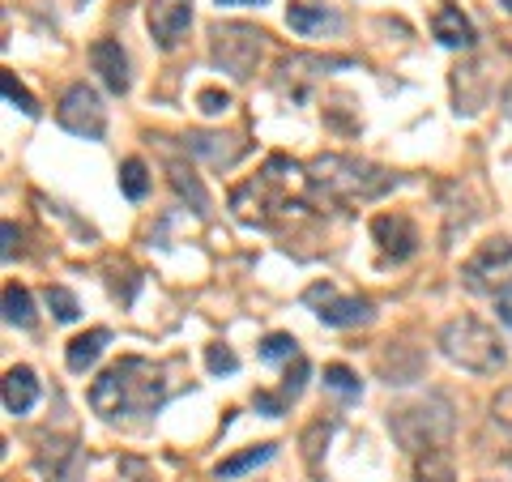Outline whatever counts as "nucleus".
Wrapping results in <instances>:
<instances>
[{"instance_id":"14","label":"nucleus","mask_w":512,"mask_h":482,"mask_svg":"<svg viewBox=\"0 0 512 482\" xmlns=\"http://www.w3.org/2000/svg\"><path fill=\"white\" fill-rule=\"evenodd\" d=\"M431 35H436L444 47H453V52H470L474 47V26L457 5L436 9V18H431Z\"/></svg>"},{"instance_id":"6","label":"nucleus","mask_w":512,"mask_h":482,"mask_svg":"<svg viewBox=\"0 0 512 482\" xmlns=\"http://www.w3.org/2000/svg\"><path fill=\"white\" fill-rule=\"evenodd\" d=\"M261 56H265V30L244 26V22H218L210 30V60L222 73H231L235 82L252 77Z\"/></svg>"},{"instance_id":"13","label":"nucleus","mask_w":512,"mask_h":482,"mask_svg":"<svg viewBox=\"0 0 512 482\" xmlns=\"http://www.w3.org/2000/svg\"><path fill=\"white\" fill-rule=\"evenodd\" d=\"M90 69L99 73V82L111 94H128V86H133V77H128V56L116 39H99L90 47Z\"/></svg>"},{"instance_id":"36","label":"nucleus","mask_w":512,"mask_h":482,"mask_svg":"<svg viewBox=\"0 0 512 482\" xmlns=\"http://www.w3.org/2000/svg\"><path fill=\"white\" fill-rule=\"evenodd\" d=\"M500 5H504V9H508V13H512V0H500Z\"/></svg>"},{"instance_id":"1","label":"nucleus","mask_w":512,"mask_h":482,"mask_svg":"<svg viewBox=\"0 0 512 482\" xmlns=\"http://www.w3.org/2000/svg\"><path fill=\"white\" fill-rule=\"evenodd\" d=\"M303 192H308V171L291 163L286 154H274L252 180L231 188V214L244 222V227L269 231L295 210Z\"/></svg>"},{"instance_id":"20","label":"nucleus","mask_w":512,"mask_h":482,"mask_svg":"<svg viewBox=\"0 0 512 482\" xmlns=\"http://www.w3.org/2000/svg\"><path fill=\"white\" fill-rule=\"evenodd\" d=\"M274 448L278 444H252V448H244V453H235V457H227V461H218V478H239V474H248V470H256V465H265L269 457H274Z\"/></svg>"},{"instance_id":"19","label":"nucleus","mask_w":512,"mask_h":482,"mask_svg":"<svg viewBox=\"0 0 512 482\" xmlns=\"http://www.w3.org/2000/svg\"><path fill=\"white\" fill-rule=\"evenodd\" d=\"M414 482H457L448 448H427V453L414 457Z\"/></svg>"},{"instance_id":"30","label":"nucleus","mask_w":512,"mask_h":482,"mask_svg":"<svg viewBox=\"0 0 512 482\" xmlns=\"http://www.w3.org/2000/svg\"><path fill=\"white\" fill-rule=\"evenodd\" d=\"M491 419L512 431V384H508V389L495 393V401H491Z\"/></svg>"},{"instance_id":"4","label":"nucleus","mask_w":512,"mask_h":482,"mask_svg":"<svg viewBox=\"0 0 512 482\" xmlns=\"http://www.w3.org/2000/svg\"><path fill=\"white\" fill-rule=\"evenodd\" d=\"M436 346L448 363H457L461 372H474V376H495L508 363L504 342L495 337L487 320H478V316H453L440 329Z\"/></svg>"},{"instance_id":"27","label":"nucleus","mask_w":512,"mask_h":482,"mask_svg":"<svg viewBox=\"0 0 512 482\" xmlns=\"http://www.w3.org/2000/svg\"><path fill=\"white\" fill-rule=\"evenodd\" d=\"M47 308L56 312V320H64V325H69V320H77L82 316V308H77V295L73 291H64V286H47Z\"/></svg>"},{"instance_id":"11","label":"nucleus","mask_w":512,"mask_h":482,"mask_svg":"<svg viewBox=\"0 0 512 482\" xmlns=\"http://www.w3.org/2000/svg\"><path fill=\"white\" fill-rule=\"evenodd\" d=\"M35 465L47 482H82V470H86L82 448H77V440H69V436L43 440L39 453H35Z\"/></svg>"},{"instance_id":"23","label":"nucleus","mask_w":512,"mask_h":482,"mask_svg":"<svg viewBox=\"0 0 512 482\" xmlns=\"http://www.w3.org/2000/svg\"><path fill=\"white\" fill-rule=\"evenodd\" d=\"M0 90H5V103H13L22 111V116H39V103H35V94H30L22 82H18V73H0Z\"/></svg>"},{"instance_id":"16","label":"nucleus","mask_w":512,"mask_h":482,"mask_svg":"<svg viewBox=\"0 0 512 482\" xmlns=\"http://www.w3.org/2000/svg\"><path fill=\"white\" fill-rule=\"evenodd\" d=\"M39 401V376L30 367H9L5 372V410L9 414H30Z\"/></svg>"},{"instance_id":"2","label":"nucleus","mask_w":512,"mask_h":482,"mask_svg":"<svg viewBox=\"0 0 512 482\" xmlns=\"http://www.w3.org/2000/svg\"><path fill=\"white\" fill-rule=\"evenodd\" d=\"M163 401H167L163 367L141 355H124L90 384V410L107 423H120L128 414H154Z\"/></svg>"},{"instance_id":"26","label":"nucleus","mask_w":512,"mask_h":482,"mask_svg":"<svg viewBox=\"0 0 512 482\" xmlns=\"http://www.w3.org/2000/svg\"><path fill=\"white\" fill-rule=\"evenodd\" d=\"M171 184H175V192H180V197H192V205H197V214L210 210V197H205V188H201V180H197L192 171L171 167Z\"/></svg>"},{"instance_id":"7","label":"nucleus","mask_w":512,"mask_h":482,"mask_svg":"<svg viewBox=\"0 0 512 482\" xmlns=\"http://www.w3.org/2000/svg\"><path fill=\"white\" fill-rule=\"evenodd\" d=\"M461 282L474 295H508L512 291V239H491L461 265Z\"/></svg>"},{"instance_id":"32","label":"nucleus","mask_w":512,"mask_h":482,"mask_svg":"<svg viewBox=\"0 0 512 482\" xmlns=\"http://www.w3.org/2000/svg\"><path fill=\"white\" fill-rule=\"evenodd\" d=\"M252 401H256V410H265V414H269V419L286 414V397H282V393H278V397H274V393H256Z\"/></svg>"},{"instance_id":"15","label":"nucleus","mask_w":512,"mask_h":482,"mask_svg":"<svg viewBox=\"0 0 512 482\" xmlns=\"http://www.w3.org/2000/svg\"><path fill=\"white\" fill-rule=\"evenodd\" d=\"M184 146H188V154L210 158L214 167H231L235 158L244 154V141H239V137H218V133H188Z\"/></svg>"},{"instance_id":"21","label":"nucleus","mask_w":512,"mask_h":482,"mask_svg":"<svg viewBox=\"0 0 512 482\" xmlns=\"http://www.w3.org/2000/svg\"><path fill=\"white\" fill-rule=\"evenodd\" d=\"M5 320L18 329H35V299H30V291L18 282L5 286Z\"/></svg>"},{"instance_id":"5","label":"nucleus","mask_w":512,"mask_h":482,"mask_svg":"<svg viewBox=\"0 0 512 482\" xmlns=\"http://www.w3.org/2000/svg\"><path fill=\"white\" fill-rule=\"evenodd\" d=\"M389 431L406 453H427V448H444L453 436V406L444 397H419V401H402L389 410Z\"/></svg>"},{"instance_id":"31","label":"nucleus","mask_w":512,"mask_h":482,"mask_svg":"<svg viewBox=\"0 0 512 482\" xmlns=\"http://www.w3.org/2000/svg\"><path fill=\"white\" fill-rule=\"evenodd\" d=\"M197 103H201V111H210V116H218V111H227L231 107V99L222 90H201L197 94Z\"/></svg>"},{"instance_id":"35","label":"nucleus","mask_w":512,"mask_h":482,"mask_svg":"<svg viewBox=\"0 0 512 482\" xmlns=\"http://www.w3.org/2000/svg\"><path fill=\"white\" fill-rule=\"evenodd\" d=\"M218 5H227V9H235V5H265V0H218Z\"/></svg>"},{"instance_id":"10","label":"nucleus","mask_w":512,"mask_h":482,"mask_svg":"<svg viewBox=\"0 0 512 482\" xmlns=\"http://www.w3.org/2000/svg\"><path fill=\"white\" fill-rule=\"evenodd\" d=\"M146 22H150L154 43L163 47V52H175L192 26V0H150Z\"/></svg>"},{"instance_id":"9","label":"nucleus","mask_w":512,"mask_h":482,"mask_svg":"<svg viewBox=\"0 0 512 482\" xmlns=\"http://www.w3.org/2000/svg\"><path fill=\"white\" fill-rule=\"evenodd\" d=\"M56 120H60V128H69L73 137H86V141H99L107 133V107L86 82L64 90V99L56 107Z\"/></svg>"},{"instance_id":"33","label":"nucleus","mask_w":512,"mask_h":482,"mask_svg":"<svg viewBox=\"0 0 512 482\" xmlns=\"http://www.w3.org/2000/svg\"><path fill=\"white\" fill-rule=\"evenodd\" d=\"M495 316H500V325H508V329H512V291L495 299Z\"/></svg>"},{"instance_id":"8","label":"nucleus","mask_w":512,"mask_h":482,"mask_svg":"<svg viewBox=\"0 0 512 482\" xmlns=\"http://www.w3.org/2000/svg\"><path fill=\"white\" fill-rule=\"evenodd\" d=\"M303 303L320 316V325H329V329H355V325H367L376 312H372V303L359 299V295H338V286H329V282H316L303 291Z\"/></svg>"},{"instance_id":"29","label":"nucleus","mask_w":512,"mask_h":482,"mask_svg":"<svg viewBox=\"0 0 512 482\" xmlns=\"http://www.w3.org/2000/svg\"><path fill=\"white\" fill-rule=\"evenodd\" d=\"M205 367H210L214 376H231V372H239V359L227 346H205Z\"/></svg>"},{"instance_id":"28","label":"nucleus","mask_w":512,"mask_h":482,"mask_svg":"<svg viewBox=\"0 0 512 482\" xmlns=\"http://www.w3.org/2000/svg\"><path fill=\"white\" fill-rule=\"evenodd\" d=\"M308 376H312V363L308 359H295V367H286V380H282V397L286 401H295L299 393H303V384H308Z\"/></svg>"},{"instance_id":"17","label":"nucleus","mask_w":512,"mask_h":482,"mask_svg":"<svg viewBox=\"0 0 512 482\" xmlns=\"http://www.w3.org/2000/svg\"><path fill=\"white\" fill-rule=\"evenodd\" d=\"M111 342V333L107 329H86V333H77L69 346H64V363H69V372H86V367L99 363V355L107 350Z\"/></svg>"},{"instance_id":"3","label":"nucleus","mask_w":512,"mask_h":482,"mask_svg":"<svg viewBox=\"0 0 512 482\" xmlns=\"http://www.w3.org/2000/svg\"><path fill=\"white\" fill-rule=\"evenodd\" d=\"M303 171H308L312 197L325 201V205H338V210L367 205L397 184L393 171H384V167L367 163V158H355V154H316Z\"/></svg>"},{"instance_id":"24","label":"nucleus","mask_w":512,"mask_h":482,"mask_svg":"<svg viewBox=\"0 0 512 482\" xmlns=\"http://www.w3.org/2000/svg\"><path fill=\"white\" fill-rule=\"evenodd\" d=\"M325 389H333V393L346 397V401H355V397L363 393V384H359V376L350 372V367L329 363V367H325Z\"/></svg>"},{"instance_id":"22","label":"nucleus","mask_w":512,"mask_h":482,"mask_svg":"<svg viewBox=\"0 0 512 482\" xmlns=\"http://www.w3.org/2000/svg\"><path fill=\"white\" fill-rule=\"evenodd\" d=\"M120 192L128 201H141L150 192V171L141 158H124V167H120Z\"/></svg>"},{"instance_id":"12","label":"nucleus","mask_w":512,"mask_h":482,"mask_svg":"<svg viewBox=\"0 0 512 482\" xmlns=\"http://www.w3.org/2000/svg\"><path fill=\"white\" fill-rule=\"evenodd\" d=\"M372 239L389 261H410L419 252V227L410 222V214H376L372 218Z\"/></svg>"},{"instance_id":"25","label":"nucleus","mask_w":512,"mask_h":482,"mask_svg":"<svg viewBox=\"0 0 512 482\" xmlns=\"http://www.w3.org/2000/svg\"><path fill=\"white\" fill-rule=\"evenodd\" d=\"M261 359L265 363H291V359H299V342L291 333H269L261 342Z\"/></svg>"},{"instance_id":"34","label":"nucleus","mask_w":512,"mask_h":482,"mask_svg":"<svg viewBox=\"0 0 512 482\" xmlns=\"http://www.w3.org/2000/svg\"><path fill=\"white\" fill-rule=\"evenodd\" d=\"M0 231H5V261H13V252H18V248H13V244H18V227H13V222H5Z\"/></svg>"},{"instance_id":"18","label":"nucleus","mask_w":512,"mask_h":482,"mask_svg":"<svg viewBox=\"0 0 512 482\" xmlns=\"http://www.w3.org/2000/svg\"><path fill=\"white\" fill-rule=\"evenodd\" d=\"M286 26L303 39H316V35H325V30H338V13L325 5H291L286 9Z\"/></svg>"}]
</instances>
